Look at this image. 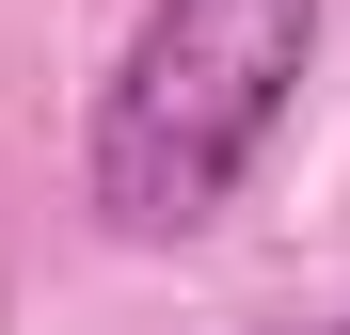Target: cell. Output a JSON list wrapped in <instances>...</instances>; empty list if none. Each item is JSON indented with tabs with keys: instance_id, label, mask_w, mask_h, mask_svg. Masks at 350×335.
I'll return each mask as SVG.
<instances>
[{
	"instance_id": "6da1fadb",
	"label": "cell",
	"mask_w": 350,
	"mask_h": 335,
	"mask_svg": "<svg viewBox=\"0 0 350 335\" xmlns=\"http://www.w3.org/2000/svg\"><path fill=\"white\" fill-rule=\"evenodd\" d=\"M319 48V0H144L128 64L96 96V223L111 240H191L255 176Z\"/></svg>"
},
{
	"instance_id": "7a4b0ae2",
	"label": "cell",
	"mask_w": 350,
	"mask_h": 335,
	"mask_svg": "<svg viewBox=\"0 0 350 335\" xmlns=\"http://www.w3.org/2000/svg\"><path fill=\"white\" fill-rule=\"evenodd\" d=\"M319 335H350V319H319Z\"/></svg>"
}]
</instances>
